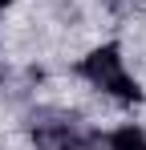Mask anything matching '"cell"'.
Here are the masks:
<instances>
[{"instance_id":"obj_1","label":"cell","mask_w":146,"mask_h":150,"mask_svg":"<svg viewBox=\"0 0 146 150\" xmlns=\"http://www.w3.org/2000/svg\"><path fill=\"white\" fill-rule=\"evenodd\" d=\"M73 73L81 77L97 98H106V101L138 105V101L146 98V93H142V81L134 77L130 57H126V49H122L118 41H97V45H89V49L77 57Z\"/></svg>"},{"instance_id":"obj_2","label":"cell","mask_w":146,"mask_h":150,"mask_svg":"<svg viewBox=\"0 0 146 150\" xmlns=\"http://www.w3.org/2000/svg\"><path fill=\"white\" fill-rule=\"evenodd\" d=\"M101 146L106 150H146V126L138 122H118L101 134Z\"/></svg>"},{"instance_id":"obj_3","label":"cell","mask_w":146,"mask_h":150,"mask_svg":"<svg viewBox=\"0 0 146 150\" xmlns=\"http://www.w3.org/2000/svg\"><path fill=\"white\" fill-rule=\"evenodd\" d=\"M8 4H12V0H0V12H4V8H8Z\"/></svg>"}]
</instances>
